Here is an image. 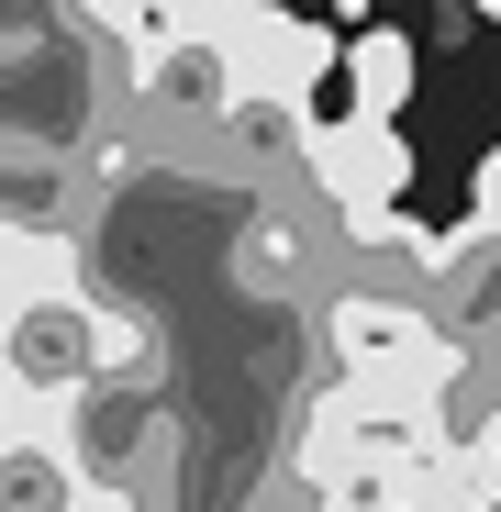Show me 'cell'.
<instances>
[{
    "label": "cell",
    "mask_w": 501,
    "mask_h": 512,
    "mask_svg": "<svg viewBox=\"0 0 501 512\" xmlns=\"http://www.w3.org/2000/svg\"><path fill=\"white\" fill-rule=\"evenodd\" d=\"M67 279H78V234L0 212V312H12V301H34V290H67Z\"/></svg>",
    "instance_id": "cell-4"
},
{
    "label": "cell",
    "mask_w": 501,
    "mask_h": 512,
    "mask_svg": "<svg viewBox=\"0 0 501 512\" xmlns=\"http://www.w3.org/2000/svg\"><path fill=\"white\" fill-rule=\"evenodd\" d=\"M323 67H334V34H323V23H301V12H268V0H245V12L223 23L234 112H301Z\"/></svg>",
    "instance_id": "cell-1"
},
{
    "label": "cell",
    "mask_w": 501,
    "mask_h": 512,
    "mask_svg": "<svg viewBox=\"0 0 501 512\" xmlns=\"http://www.w3.org/2000/svg\"><path fill=\"white\" fill-rule=\"evenodd\" d=\"M346 90H357V112H390L401 123V101H412V34L401 23H368L346 45Z\"/></svg>",
    "instance_id": "cell-5"
},
{
    "label": "cell",
    "mask_w": 501,
    "mask_h": 512,
    "mask_svg": "<svg viewBox=\"0 0 501 512\" xmlns=\"http://www.w3.org/2000/svg\"><path fill=\"white\" fill-rule=\"evenodd\" d=\"M468 223H501V156L479 167V201H468Z\"/></svg>",
    "instance_id": "cell-8"
},
{
    "label": "cell",
    "mask_w": 501,
    "mask_h": 512,
    "mask_svg": "<svg viewBox=\"0 0 501 512\" xmlns=\"http://www.w3.org/2000/svg\"><path fill=\"white\" fill-rule=\"evenodd\" d=\"M479 12H501V0H479Z\"/></svg>",
    "instance_id": "cell-10"
},
{
    "label": "cell",
    "mask_w": 501,
    "mask_h": 512,
    "mask_svg": "<svg viewBox=\"0 0 501 512\" xmlns=\"http://www.w3.org/2000/svg\"><path fill=\"white\" fill-rule=\"evenodd\" d=\"M234 268H245V290H301V279H312V223H301V212L257 223V234L234 245Z\"/></svg>",
    "instance_id": "cell-6"
},
{
    "label": "cell",
    "mask_w": 501,
    "mask_h": 512,
    "mask_svg": "<svg viewBox=\"0 0 501 512\" xmlns=\"http://www.w3.org/2000/svg\"><path fill=\"white\" fill-rule=\"evenodd\" d=\"M12 423H23V379H12V368H0V435H12Z\"/></svg>",
    "instance_id": "cell-9"
},
{
    "label": "cell",
    "mask_w": 501,
    "mask_h": 512,
    "mask_svg": "<svg viewBox=\"0 0 501 512\" xmlns=\"http://www.w3.org/2000/svg\"><path fill=\"white\" fill-rule=\"evenodd\" d=\"M301 167H312V190L323 212H379L412 190V145L390 112H346V123H301Z\"/></svg>",
    "instance_id": "cell-2"
},
{
    "label": "cell",
    "mask_w": 501,
    "mask_h": 512,
    "mask_svg": "<svg viewBox=\"0 0 501 512\" xmlns=\"http://www.w3.org/2000/svg\"><path fill=\"white\" fill-rule=\"evenodd\" d=\"M435 334H446V312H435L424 290H334V301H323V346H334V368L412 357V346H435Z\"/></svg>",
    "instance_id": "cell-3"
},
{
    "label": "cell",
    "mask_w": 501,
    "mask_h": 512,
    "mask_svg": "<svg viewBox=\"0 0 501 512\" xmlns=\"http://www.w3.org/2000/svg\"><path fill=\"white\" fill-rule=\"evenodd\" d=\"M56 512H134V490H123V479H101V468H78V490H67Z\"/></svg>",
    "instance_id": "cell-7"
}]
</instances>
